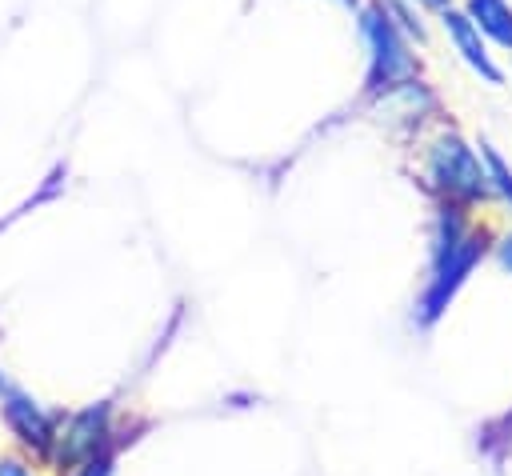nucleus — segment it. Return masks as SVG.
<instances>
[{
	"mask_svg": "<svg viewBox=\"0 0 512 476\" xmlns=\"http://www.w3.org/2000/svg\"><path fill=\"white\" fill-rule=\"evenodd\" d=\"M480 156H484V168H488L492 192H496L504 204H512V168H508V160H504L492 144H484V140H480Z\"/></svg>",
	"mask_w": 512,
	"mask_h": 476,
	"instance_id": "nucleus-8",
	"label": "nucleus"
},
{
	"mask_svg": "<svg viewBox=\"0 0 512 476\" xmlns=\"http://www.w3.org/2000/svg\"><path fill=\"white\" fill-rule=\"evenodd\" d=\"M0 476H32L20 460H0Z\"/></svg>",
	"mask_w": 512,
	"mask_h": 476,
	"instance_id": "nucleus-11",
	"label": "nucleus"
},
{
	"mask_svg": "<svg viewBox=\"0 0 512 476\" xmlns=\"http://www.w3.org/2000/svg\"><path fill=\"white\" fill-rule=\"evenodd\" d=\"M108 436H112V404L100 400L84 412H76L68 420V428L56 436V464L60 468H76V464H88L92 456L108 452Z\"/></svg>",
	"mask_w": 512,
	"mask_h": 476,
	"instance_id": "nucleus-4",
	"label": "nucleus"
},
{
	"mask_svg": "<svg viewBox=\"0 0 512 476\" xmlns=\"http://www.w3.org/2000/svg\"><path fill=\"white\" fill-rule=\"evenodd\" d=\"M360 40L368 48V76H364L368 96H392L396 88L416 80V60L408 52V36L396 28V20L384 4L360 8Z\"/></svg>",
	"mask_w": 512,
	"mask_h": 476,
	"instance_id": "nucleus-2",
	"label": "nucleus"
},
{
	"mask_svg": "<svg viewBox=\"0 0 512 476\" xmlns=\"http://www.w3.org/2000/svg\"><path fill=\"white\" fill-rule=\"evenodd\" d=\"M76 476H112V452L92 456L88 464H80V468H76Z\"/></svg>",
	"mask_w": 512,
	"mask_h": 476,
	"instance_id": "nucleus-9",
	"label": "nucleus"
},
{
	"mask_svg": "<svg viewBox=\"0 0 512 476\" xmlns=\"http://www.w3.org/2000/svg\"><path fill=\"white\" fill-rule=\"evenodd\" d=\"M0 392H4V380H0Z\"/></svg>",
	"mask_w": 512,
	"mask_h": 476,
	"instance_id": "nucleus-14",
	"label": "nucleus"
},
{
	"mask_svg": "<svg viewBox=\"0 0 512 476\" xmlns=\"http://www.w3.org/2000/svg\"><path fill=\"white\" fill-rule=\"evenodd\" d=\"M4 420H8V428L20 436V444H28V448L40 452V456L52 452V444H56V424H52V416H48L28 392L4 388Z\"/></svg>",
	"mask_w": 512,
	"mask_h": 476,
	"instance_id": "nucleus-6",
	"label": "nucleus"
},
{
	"mask_svg": "<svg viewBox=\"0 0 512 476\" xmlns=\"http://www.w3.org/2000/svg\"><path fill=\"white\" fill-rule=\"evenodd\" d=\"M496 260H500V264H504V268L512 272V232H508V236H504V240L496 244Z\"/></svg>",
	"mask_w": 512,
	"mask_h": 476,
	"instance_id": "nucleus-10",
	"label": "nucleus"
},
{
	"mask_svg": "<svg viewBox=\"0 0 512 476\" xmlns=\"http://www.w3.org/2000/svg\"><path fill=\"white\" fill-rule=\"evenodd\" d=\"M340 4H348V8H352V4H356V0H340Z\"/></svg>",
	"mask_w": 512,
	"mask_h": 476,
	"instance_id": "nucleus-13",
	"label": "nucleus"
},
{
	"mask_svg": "<svg viewBox=\"0 0 512 476\" xmlns=\"http://www.w3.org/2000/svg\"><path fill=\"white\" fill-rule=\"evenodd\" d=\"M412 4H420V8H432V12H440V8H448L452 0H412Z\"/></svg>",
	"mask_w": 512,
	"mask_h": 476,
	"instance_id": "nucleus-12",
	"label": "nucleus"
},
{
	"mask_svg": "<svg viewBox=\"0 0 512 476\" xmlns=\"http://www.w3.org/2000/svg\"><path fill=\"white\" fill-rule=\"evenodd\" d=\"M480 256H484V236L468 224L460 204H444L436 212L432 236H428V276H424V288L416 296V324L432 328L444 316L448 300L472 276Z\"/></svg>",
	"mask_w": 512,
	"mask_h": 476,
	"instance_id": "nucleus-1",
	"label": "nucleus"
},
{
	"mask_svg": "<svg viewBox=\"0 0 512 476\" xmlns=\"http://www.w3.org/2000/svg\"><path fill=\"white\" fill-rule=\"evenodd\" d=\"M440 28H444V36H448V44L456 48V56L480 76V80H488V84H500L504 80V72H500V64L492 60V52H488V44H484V32L464 16V8H440Z\"/></svg>",
	"mask_w": 512,
	"mask_h": 476,
	"instance_id": "nucleus-5",
	"label": "nucleus"
},
{
	"mask_svg": "<svg viewBox=\"0 0 512 476\" xmlns=\"http://www.w3.org/2000/svg\"><path fill=\"white\" fill-rule=\"evenodd\" d=\"M424 172H428V184L448 204H480V200L496 196L492 180H488V168H484V156L456 132H440L428 144Z\"/></svg>",
	"mask_w": 512,
	"mask_h": 476,
	"instance_id": "nucleus-3",
	"label": "nucleus"
},
{
	"mask_svg": "<svg viewBox=\"0 0 512 476\" xmlns=\"http://www.w3.org/2000/svg\"><path fill=\"white\" fill-rule=\"evenodd\" d=\"M464 16L484 32V40L512 52V4L508 0H464Z\"/></svg>",
	"mask_w": 512,
	"mask_h": 476,
	"instance_id": "nucleus-7",
	"label": "nucleus"
}]
</instances>
